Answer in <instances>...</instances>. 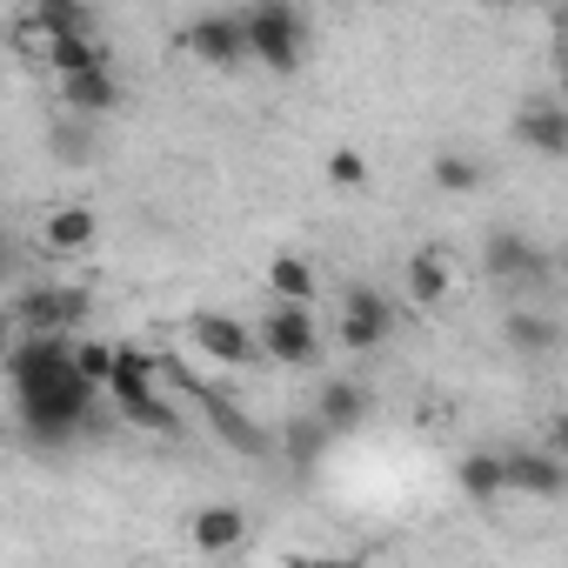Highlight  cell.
<instances>
[{
	"mask_svg": "<svg viewBox=\"0 0 568 568\" xmlns=\"http://www.w3.org/2000/svg\"><path fill=\"white\" fill-rule=\"evenodd\" d=\"M187 335H194V348H201L214 368H247V362H261L254 328H247V322H234V315H221V308L187 315Z\"/></svg>",
	"mask_w": 568,
	"mask_h": 568,
	"instance_id": "7",
	"label": "cell"
},
{
	"mask_svg": "<svg viewBox=\"0 0 568 568\" xmlns=\"http://www.w3.org/2000/svg\"><path fill=\"white\" fill-rule=\"evenodd\" d=\"M201 402H207V422H214V435H221L234 455H267V448H274V442L254 428V415H241L234 402H221V395H201Z\"/></svg>",
	"mask_w": 568,
	"mask_h": 568,
	"instance_id": "17",
	"label": "cell"
},
{
	"mask_svg": "<svg viewBox=\"0 0 568 568\" xmlns=\"http://www.w3.org/2000/svg\"><path fill=\"white\" fill-rule=\"evenodd\" d=\"M61 108L88 128L94 114H108V108H121V81H114V68H94V74H68L61 81Z\"/></svg>",
	"mask_w": 568,
	"mask_h": 568,
	"instance_id": "12",
	"label": "cell"
},
{
	"mask_svg": "<svg viewBox=\"0 0 568 568\" xmlns=\"http://www.w3.org/2000/svg\"><path fill=\"white\" fill-rule=\"evenodd\" d=\"M388 335H395V302H388L382 288H368V281H355V288L342 295V348L368 355V348H382Z\"/></svg>",
	"mask_w": 568,
	"mask_h": 568,
	"instance_id": "6",
	"label": "cell"
},
{
	"mask_svg": "<svg viewBox=\"0 0 568 568\" xmlns=\"http://www.w3.org/2000/svg\"><path fill=\"white\" fill-rule=\"evenodd\" d=\"M8 274H14V234L0 227V281H8Z\"/></svg>",
	"mask_w": 568,
	"mask_h": 568,
	"instance_id": "29",
	"label": "cell"
},
{
	"mask_svg": "<svg viewBox=\"0 0 568 568\" xmlns=\"http://www.w3.org/2000/svg\"><path fill=\"white\" fill-rule=\"evenodd\" d=\"M54 148H61V154H88V134H81V128H61Z\"/></svg>",
	"mask_w": 568,
	"mask_h": 568,
	"instance_id": "27",
	"label": "cell"
},
{
	"mask_svg": "<svg viewBox=\"0 0 568 568\" xmlns=\"http://www.w3.org/2000/svg\"><path fill=\"white\" fill-rule=\"evenodd\" d=\"M254 348H261L267 362H281V368H315V355H322L315 315H308V308H288V302H274V308L261 315V328H254Z\"/></svg>",
	"mask_w": 568,
	"mask_h": 568,
	"instance_id": "4",
	"label": "cell"
},
{
	"mask_svg": "<svg viewBox=\"0 0 568 568\" xmlns=\"http://www.w3.org/2000/svg\"><path fill=\"white\" fill-rule=\"evenodd\" d=\"M94 234H101V221H94V207H81V201L54 207V214L41 221L48 254H88V247H94Z\"/></svg>",
	"mask_w": 568,
	"mask_h": 568,
	"instance_id": "14",
	"label": "cell"
},
{
	"mask_svg": "<svg viewBox=\"0 0 568 568\" xmlns=\"http://www.w3.org/2000/svg\"><path fill=\"white\" fill-rule=\"evenodd\" d=\"M241 48L267 74H295L308 61V14L288 8V0H261V8L241 14Z\"/></svg>",
	"mask_w": 568,
	"mask_h": 568,
	"instance_id": "2",
	"label": "cell"
},
{
	"mask_svg": "<svg viewBox=\"0 0 568 568\" xmlns=\"http://www.w3.org/2000/svg\"><path fill=\"white\" fill-rule=\"evenodd\" d=\"M14 355V315H0V362Z\"/></svg>",
	"mask_w": 568,
	"mask_h": 568,
	"instance_id": "30",
	"label": "cell"
},
{
	"mask_svg": "<svg viewBox=\"0 0 568 568\" xmlns=\"http://www.w3.org/2000/svg\"><path fill=\"white\" fill-rule=\"evenodd\" d=\"M288 568H355V561H342V555H295Z\"/></svg>",
	"mask_w": 568,
	"mask_h": 568,
	"instance_id": "28",
	"label": "cell"
},
{
	"mask_svg": "<svg viewBox=\"0 0 568 568\" xmlns=\"http://www.w3.org/2000/svg\"><path fill=\"white\" fill-rule=\"evenodd\" d=\"M88 315H94L88 288H54V281H34V288H21V302H14V322L28 335H68Z\"/></svg>",
	"mask_w": 568,
	"mask_h": 568,
	"instance_id": "5",
	"label": "cell"
},
{
	"mask_svg": "<svg viewBox=\"0 0 568 568\" xmlns=\"http://www.w3.org/2000/svg\"><path fill=\"white\" fill-rule=\"evenodd\" d=\"M501 481H508L515 495L555 501V495H561V481H568V468H561V455H555V448H508V455H501Z\"/></svg>",
	"mask_w": 568,
	"mask_h": 568,
	"instance_id": "8",
	"label": "cell"
},
{
	"mask_svg": "<svg viewBox=\"0 0 568 568\" xmlns=\"http://www.w3.org/2000/svg\"><path fill=\"white\" fill-rule=\"evenodd\" d=\"M435 187L442 194H475L481 187V168H475V154H435Z\"/></svg>",
	"mask_w": 568,
	"mask_h": 568,
	"instance_id": "22",
	"label": "cell"
},
{
	"mask_svg": "<svg viewBox=\"0 0 568 568\" xmlns=\"http://www.w3.org/2000/svg\"><path fill=\"white\" fill-rule=\"evenodd\" d=\"M481 274L501 281V288H548V281H555V254L541 241L515 234V227H495L481 241Z\"/></svg>",
	"mask_w": 568,
	"mask_h": 568,
	"instance_id": "3",
	"label": "cell"
},
{
	"mask_svg": "<svg viewBox=\"0 0 568 568\" xmlns=\"http://www.w3.org/2000/svg\"><path fill=\"white\" fill-rule=\"evenodd\" d=\"M0 442H8V428H0Z\"/></svg>",
	"mask_w": 568,
	"mask_h": 568,
	"instance_id": "31",
	"label": "cell"
},
{
	"mask_svg": "<svg viewBox=\"0 0 568 568\" xmlns=\"http://www.w3.org/2000/svg\"><path fill=\"white\" fill-rule=\"evenodd\" d=\"M121 422H141V428H154V435H181V415H174L161 395H141V402H128V408H121Z\"/></svg>",
	"mask_w": 568,
	"mask_h": 568,
	"instance_id": "23",
	"label": "cell"
},
{
	"mask_svg": "<svg viewBox=\"0 0 568 568\" xmlns=\"http://www.w3.org/2000/svg\"><path fill=\"white\" fill-rule=\"evenodd\" d=\"M181 48H187L201 68H234V61H247V48H241V14H201V21H187Z\"/></svg>",
	"mask_w": 568,
	"mask_h": 568,
	"instance_id": "9",
	"label": "cell"
},
{
	"mask_svg": "<svg viewBox=\"0 0 568 568\" xmlns=\"http://www.w3.org/2000/svg\"><path fill=\"white\" fill-rule=\"evenodd\" d=\"M328 181H335V187H362V181H368V154H362V148H335V154H328Z\"/></svg>",
	"mask_w": 568,
	"mask_h": 568,
	"instance_id": "25",
	"label": "cell"
},
{
	"mask_svg": "<svg viewBox=\"0 0 568 568\" xmlns=\"http://www.w3.org/2000/svg\"><path fill=\"white\" fill-rule=\"evenodd\" d=\"M368 422V388L362 382H328L322 402H315V428L335 442V435H355Z\"/></svg>",
	"mask_w": 568,
	"mask_h": 568,
	"instance_id": "13",
	"label": "cell"
},
{
	"mask_svg": "<svg viewBox=\"0 0 568 568\" xmlns=\"http://www.w3.org/2000/svg\"><path fill=\"white\" fill-rule=\"evenodd\" d=\"M322 448H328V435H322L315 422H295V435H288V455H295L302 468H315V462H322Z\"/></svg>",
	"mask_w": 568,
	"mask_h": 568,
	"instance_id": "26",
	"label": "cell"
},
{
	"mask_svg": "<svg viewBox=\"0 0 568 568\" xmlns=\"http://www.w3.org/2000/svg\"><path fill=\"white\" fill-rule=\"evenodd\" d=\"M501 342H508L515 355H548L561 335H555V322H548V315H535V308H515V315L501 322Z\"/></svg>",
	"mask_w": 568,
	"mask_h": 568,
	"instance_id": "19",
	"label": "cell"
},
{
	"mask_svg": "<svg viewBox=\"0 0 568 568\" xmlns=\"http://www.w3.org/2000/svg\"><path fill=\"white\" fill-rule=\"evenodd\" d=\"M187 541H194L201 555H227V548H241V541H247V508H234V501H207V508H194Z\"/></svg>",
	"mask_w": 568,
	"mask_h": 568,
	"instance_id": "11",
	"label": "cell"
},
{
	"mask_svg": "<svg viewBox=\"0 0 568 568\" xmlns=\"http://www.w3.org/2000/svg\"><path fill=\"white\" fill-rule=\"evenodd\" d=\"M267 288L288 302V308H308V302H315V267H308L302 254H274V261H267Z\"/></svg>",
	"mask_w": 568,
	"mask_h": 568,
	"instance_id": "18",
	"label": "cell"
},
{
	"mask_svg": "<svg viewBox=\"0 0 568 568\" xmlns=\"http://www.w3.org/2000/svg\"><path fill=\"white\" fill-rule=\"evenodd\" d=\"M515 141L535 148L541 161H561V154H568V108H561V101H528V108L515 114Z\"/></svg>",
	"mask_w": 568,
	"mask_h": 568,
	"instance_id": "10",
	"label": "cell"
},
{
	"mask_svg": "<svg viewBox=\"0 0 568 568\" xmlns=\"http://www.w3.org/2000/svg\"><path fill=\"white\" fill-rule=\"evenodd\" d=\"M8 375H14V402H21L28 435L68 442V435L88 422L94 388L74 375V342H68V335H28V342L8 355Z\"/></svg>",
	"mask_w": 568,
	"mask_h": 568,
	"instance_id": "1",
	"label": "cell"
},
{
	"mask_svg": "<svg viewBox=\"0 0 568 568\" xmlns=\"http://www.w3.org/2000/svg\"><path fill=\"white\" fill-rule=\"evenodd\" d=\"M455 481H462V495H468V501H495V495H508V481H501V455H488V448L462 455Z\"/></svg>",
	"mask_w": 568,
	"mask_h": 568,
	"instance_id": "20",
	"label": "cell"
},
{
	"mask_svg": "<svg viewBox=\"0 0 568 568\" xmlns=\"http://www.w3.org/2000/svg\"><path fill=\"white\" fill-rule=\"evenodd\" d=\"M154 375H161L154 355H141V348H114V368H108V395H114V408L154 395Z\"/></svg>",
	"mask_w": 568,
	"mask_h": 568,
	"instance_id": "16",
	"label": "cell"
},
{
	"mask_svg": "<svg viewBox=\"0 0 568 568\" xmlns=\"http://www.w3.org/2000/svg\"><path fill=\"white\" fill-rule=\"evenodd\" d=\"M448 288H455V261H448L442 247L408 254V302H415V308H435Z\"/></svg>",
	"mask_w": 568,
	"mask_h": 568,
	"instance_id": "15",
	"label": "cell"
},
{
	"mask_svg": "<svg viewBox=\"0 0 568 568\" xmlns=\"http://www.w3.org/2000/svg\"><path fill=\"white\" fill-rule=\"evenodd\" d=\"M48 68L68 81V74H94V68H108V48H101V34H88V41H54L48 48Z\"/></svg>",
	"mask_w": 568,
	"mask_h": 568,
	"instance_id": "21",
	"label": "cell"
},
{
	"mask_svg": "<svg viewBox=\"0 0 568 568\" xmlns=\"http://www.w3.org/2000/svg\"><path fill=\"white\" fill-rule=\"evenodd\" d=\"M108 368H114V348H108V342H81V348H74V375H81L88 388H108Z\"/></svg>",
	"mask_w": 568,
	"mask_h": 568,
	"instance_id": "24",
	"label": "cell"
}]
</instances>
